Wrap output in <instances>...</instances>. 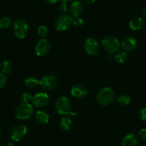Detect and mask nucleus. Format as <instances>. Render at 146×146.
Returning <instances> with one entry per match:
<instances>
[{
    "instance_id": "c756f323",
    "label": "nucleus",
    "mask_w": 146,
    "mask_h": 146,
    "mask_svg": "<svg viewBox=\"0 0 146 146\" xmlns=\"http://www.w3.org/2000/svg\"><path fill=\"white\" fill-rule=\"evenodd\" d=\"M138 136L142 140H146V128L140 129L138 132Z\"/></svg>"
},
{
    "instance_id": "c9c22d12",
    "label": "nucleus",
    "mask_w": 146,
    "mask_h": 146,
    "mask_svg": "<svg viewBox=\"0 0 146 146\" xmlns=\"http://www.w3.org/2000/svg\"><path fill=\"white\" fill-rule=\"evenodd\" d=\"M144 29H145V32H146V24H145V26H144Z\"/></svg>"
},
{
    "instance_id": "0eeeda50",
    "label": "nucleus",
    "mask_w": 146,
    "mask_h": 146,
    "mask_svg": "<svg viewBox=\"0 0 146 146\" xmlns=\"http://www.w3.org/2000/svg\"><path fill=\"white\" fill-rule=\"evenodd\" d=\"M27 128L24 125H17L9 131V137L14 141H20L26 136Z\"/></svg>"
},
{
    "instance_id": "6ab92c4d",
    "label": "nucleus",
    "mask_w": 146,
    "mask_h": 146,
    "mask_svg": "<svg viewBox=\"0 0 146 146\" xmlns=\"http://www.w3.org/2000/svg\"><path fill=\"white\" fill-rule=\"evenodd\" d=\"M0 70L5 75H9L12 72V65L7 60H4L0 63Z\"/></svg>"
},
{
    "instance_id": "f704fd0d",
    "label": "nucleus",
    "mask_w": 146,
    "mask_h": 146,
    "mask_svg": "<svg viewBox=\"0 0 146 146\" xmlns=\"http://www.w3.org/2000/svg\"><path fill=\"white\" fill-rule=\"evenodd\" d=\"M70 1H72V0H62V2H70Z\"/></svg>"
},
{
    "instance_id": "cd10ccee",
    "label": "nucleus",
    "mask_w": 146,
    "mask_h": 146,
    "mask_svg": "<svg viewBox=\"0 0 146 146\" xmlns=\"http://www.w3.org/2000/svg\"><path fill=\"white\" fill-rule=\"evenodd\" d=\"M139 117L142 121L146 123V108L140 110V113H139Z\"/></svg>"
},
{
    "instance_id": "f257e3e1",
    "label": "nucleus",
    "mask_w": 146,
    "mask_h": 146,
    "mask_svg": "<svg viewBox=\"0 0 146 146\" xmlns=\"http://www.w3.org/2000/svg\"><path fill=\"white\" fill-rule=\"evenodd\" d=\"M115 98V93L112 88L105 87L99 90L96 95V100L98 103L102 106L111 104Z\"/></svg>"
},
{
    "instance_id": "4468645a",
    "label": "nucleus",
    "mask_w": 146,
    "mask_h": 146,
    "mask_svg": "<svg viewBox=\"0 0 146 146\" xmlns=\"http://www.w3.org/2000/svg\"><path fill=\"white\" fill-rule=\"evenodd\" d=\"M70 12L74 17H79L83 12V5L79 1H74L70 5Z\"/></svg>"
},
{
    "instance_id": "9d476101",
    "label": "nucleus",
    "mask_w": 146,
    "mask_h": 146,
    "mask_svg": "<svg viewBox=\"0 0 146 146\" xmlns=\"http://www.w3.org/2000/svg\"><path fill=\"white\" fill-rule=\"evenodd\" d=\"M50 48H51V44L50 42L45 38L41 39L35 45V54L39 57H42L49 52Z\"/></svg>"
},
{
    "instance_id": "e433bc0d",
    "label": "nucleus",
    "mask_w": 146,
    "mask_h": 146,
    "mask_svg": "<svg viewBox=\"0 0 146 146\" xmlns=\"http://www.w3.org/2000/svg\"><path fill=\"white\" fill-rule=\"evenodd\" d=\"M0 134H1V129H0Z\"/></svg>"
},
{
    "instance_id": "6e6552de",
    "label": "nucleus",
    "mask_w": 146,
    "mask_h": 146,
    "mask_svg": "<svg viewBox=\"0 0 146 146\" xmlns=\"http://www.w3.org/2000/svg\"><path fill=\"white\" fill-rule=\"evenodd\" d=\"M57 79L54 75H46L40 80V86L44 90H52L57 86Z\"/></svg>"
},
{
    "instance_id": "2f4dec72",
    "label": "nucleus",
    "mask_w": 146,
    "mask_h": 146,
    "mask_svg": "<svg viewBox=\"0 0 146 146\" xmlns=\"http://www.w3.org/2000/svg\"><path fill=\"white\" fill-rule=\"evenodd\" d=\"M85 3L88 4V5H90V4L94 3L95 2V0H82Z\"/></svg>"
},
{
    "instance_id": "4be33fe9",
    "label": "nucleus",
    "mask_w": 146,
    "mask_h": 146,
    "mask_svg": "<svg viewBox=\"0 0 146 146\" xmlns=\"http://www.w3.org/2000/svg\"><path fill=\"white\" fill-rule=\"evenodd\" d=\"M130 101H131V99L127 95H120L117 98V102L121 106H127L130 103Z\"/></svg>"
},
{
    "instance_id": "dca6fc26",
    "label": "nucleus",
    "mask_w": 146,
    "mask_h": 146,
    "mask_svg": "<svg viewBox=\"0 0 146 146\" xmlns=\"http://www.w3.org/2000/svg\"><path fill=\"white\" fill-rule=\"evenodd\" d=\"M144 19L141 17H134L131 19L129 22V27L132 30H139L144 27Z\"/></svg>"
},
{
    "instance_id": "473e14b6",
    "label": "nucleus",
    "mask_w": 146,
    "mask_h": 146,
    "mask_svg": "<svg viewBox=\"0 0 146 146\" xmlns=\"http://www.w3.org/2000/svg\"><path fill=\"white\" fill-rule=\"evenodd\" d=\"M46 1L50 4H55L58 2V0H46Z\"/></svg>"
},
{
    "instance_id": "1a4fd4ad",
    "label": "nucleus",
    "mask_w": 146,
    "mask_h": 146,
    "mask_svg": "<svg viewBox=\"0 0 146 146\" xmlns=\"http://www.w3.org/2000/svg\"><path fill=\"white\" fill-rule=\"evenodd\" d=\"M100 50V45L98 42L92 37L86 39L84 42V50L90 55H96Z\"/></svg>"
},
{
    "instance_id": "7ed1b4c3",
    "label": "nucleus",
    "mask_w": 146,
    "mask_h": 146,
    "mask_svg": "<svg viewBox=\"0 0 146 146\" xmlns=\"http://www.w3.org/2000/svg\"><path fill=\"white\" fill-rule=\"evenodd\" d=\"M33 113V107L31 104L27 102H22L16 108L15 115L18 120H25L31 118Z\"/></svg>"
},
{
    "instance_id": "2eb2a0df",
    "label": "nucleus",
    "mask_w": 146,
    "mask_h": 146,
    "mask_svg": "<svg viewBox=\"0 0 146 146\" xmlns=\"http://www.w3.org/2000/svg\"><path fill=\"white\" fill-rule=\"evenodd\" d=\"M138 144L137 136L134 133H129L125 136L122 141V146H137Z\"/></svg>"
},
{
    "instance_id": "c85d7f7f",
    "label": "nucleus",
    "mask_w": 146,
    "mask_h": 146,
    "mask_svg": "<svg viewBox=\"0 0 146 146\" xmlns=\"http://www.w3.org/2000/svg\"><path fill=\"white\" fill-rule=\"evenodd\" d=\"M67 9H68V7H67V2H62V3L60 4V6H59V11H60L61 13H66L67 11Z\"/></svg>"
},
{
    "instance_id": "b1692460",
    "label": "nucleus",
    "mask_w": 146,
    "mask_h": 146,
    "mask_svg": "<svg viewBox=\"0 0 146 146\" xmlns=\"http://www.w3.org/2000/svg\"><path fill=\"white\" fill-rule=\"evenodd\" d=\"M48 33V29L47 27L44 25H40L37 28V34L42 39L45 38Z\"/></svg>"
},
{
    "instance_id": "a878e982",
    "label": "nucleus",
    "mask_w": 146,
    "mask_h": 146,
    "mask_svg": "<svg viewBox=\"0 0 146 146\" xmlns=\"http://www.w3.org/2000/svg\"><path fill=\"white\" fill-rule=\"evenodd\" d=\"M32 99H33V96L28 92H23L21 95V100L23 101V102L29 103V102L32 101Z\"/></svg>"
},
{
    "instance_id": "412c9836",
    "label": "nucleus",
    "mask_w": 146,
    "mask_h": 146,
    "mask_svg": "<svg viewBox=\"0 0 146 146\" xmlns=\"http://www.w3.org/2000/svg\"><path fill=\"white\" fill-rule=\"evenodd\" d=\"M127 53L124 51L119 52L115 56V60L119 64H124L127 62Z\"/></svg>"
},
{
    "instance_id": "9b49d317",
    "label": "nucleus",
    "mask_w": 146,
    "mask_h": 146,
    "mask_svg": "<svg viewBox=\"0 0 146 146\" xmlns=\"http://www.w3.org/2000/svg\"><path fill=\"white\" fill-rule=\"evenodd\" d=\"M32 102L34 106L36 108H44L48 105L50 102V97L46 92H39L33 97Z\"/></svg>"
},
{
    "instance_id": "a211bd4d",
    "label": "nucleus",
    "mask_w": 146,
    "mask_h": 146,
    "mask_svg": "<svg viewBox=\"0 0 146 146\" xmlns=\"http://www.w3.org/2000/svg\"><path fill=\"white\" fill-rule=\"evenodd\" d=\"M72 121L71 119L68 117H64L60 120V123H59V125L60 127L64 131H68L70 129L72 126Z\"/></svg>"
},
{
    "instance_id": "aec40b11",
    "label": "nucleus",
    "mask_w": 146,
    "mask_h": 146,
    "mask_svg": "<svg viewBox=\"0 0 146 146\" xmlns=\"http://www.w3.org/2000/svg\"><path fill=\"white\" fill-rule=\"evenodd\" d=\"M25 84L27 88L32 89V88H35L40 85V80L35 78L30 77V78H28L25 80Z\"/></svg>"
},
{
    "instance_id": "423d86ee",
    "label": "nucleus",
    "mask_w": 146,
    "mask_h": 146,
    "mask_svg": "<svg viewBox=\"0 0 146 146\" xmlns=\"http://www.w3.org/2000/svg\"><path fill=\"white\" fill-rule=\"evenodd\" d=\"M72 17L66 14L59 16L54 22V27L57 31L62 32L65 31L72 25Z\"/></svg>"
},
{
    "instance_id": "7c9ffc66",
    "label": "nucleus",
    "mask_w": 146,
    "mask_h": 146,
    "mask_svg": "<svg viewBox=\"0 0 146 146\" xmlns=\"http://www.w3.org/2000/svg\"><path fill=\"white\" fill-rule=\"evenodd\" d=\"M142 15H143V19L146 21V6L145 7L144 9H143V12H142Z\"/></svg>"
},
{
    "instance_id": "72a5a7b5",
    "label": "nucleus",
    "mask_w": 146,
    "mask_h": 146,
    "mask_svg": "<svg viewBox=\"0 0 146 146\" xmlns=\"http://www.w3.org/2000/svg\"><path fill=\"white\" fill-rule=\"evenodd\" d=\"M7 146H16V145H15L14 144V143H8L7 145Z\"/></svg>"
},
{
    "instance_id": "f03ea898",
    "label": "nucleus",
    "mask_w": 146,
    "mask_h": 146,
    "mask_svg": "<svg viewBox=\"0 0 146 146\" xmlns=\"http://www.w3.org/2000/svg\"><path fill=\"white\" fill-rule=\"evenodd\" d=\"M55 109L57 113L62 115H70L75 116L76 113L72 111V104L70 100L65 96H61L57 100L55 103Z\"/></svg>"
},
{
    "instance_id": "39448f33",
    "label": "nucleus",
    "mask_w": 146,
    "mask_h": 146,
    "mask_svg": "<svg viewBox=\"0 0 146 146\" xmlns=\"http://www.w3.org/2000/svg\"><path fill=\"white\" fill-rule=\"evenodd\" d=\"M28 25L25 20L22 19H17L14 22V33L16 37L22 40L26 36L28 32Z\"/></svg>"
},
{
    "instance_id": "5701e85b",
    "label": "nucleus",
    "mask_w": 146,
    "mask_h": 146,
    "mask_svg": "<svg viewBox=\"0 0 146 146\" xmlns=\"http://www.w3.org/2000/svg\"><path fill=\"white\" fill-rule=\"evenodd\" d=\"M12 19L9 17H4L0 19V28L1 29H7L12 25Z\"/></svg>"
},
{
    "instance_id": "20e7f679",
    "label": "nucleus",
    "mask_w": 146,
    "mask_h": 146,
    "mask_svg": "<svg viewBox=\"0 0 146 146\" xmlns=\"http://www.w3.org/2000/svg\"><path fill=\"white\" fill-rule=\"evenodd\" d=\"M101 42H102V47L110 54H113L117 52L120 47V43L119 40L115 36H111V35L105 36Z\"/></svg>"
},
{
    "instance_id": "bb28decb",
    "label": "nucleus",
    "mask_w": 146,
    "mask_h": 146,
    "mask_svg": "<svg viewBox=\"0 0 146 146\" xmlns=\"http://www.w3.org/2000/svg\"><path fill=\"white\" fill-rule=\"evenodd\" d=\"M7 82V78L6 75H5L2 72H0V89L5 88Z\"/></svg>"
},
{
    "instance_id": "ddd939ff",
    "label": "nucleus",
    "mask_w": 146,
    "mask_h": 146,
    "mask_svg": "<svg viewBox=\"0 0 146 146\" xmlns=\"http://www.w3.org/2000/svg\"><path fill=\"white\" fill-rule=\"evenodd\" d=\"M122 48L125 52H130L135 50L137 45V42L133 36H127L122 42Z\"/></svg>"
},
{
    "instance_id": "f3484780",
    "label": "nucleus",
    "mask_w": 146,
    "mask_h": 146,
    "mask_svg": "<svg viewBox=\"0 0 146 146\" xmlns=\"http://www.w3.org/2000/svg\"><path fill=\"white\" fill-rule=\"evenodd\" d=\"M35 118L39 124L45 125L49 122L50 117H49V115L47 113L40 110V111H37L35 113Z\"/></svg>"
},
{
    "instance_id": "f8f14e48",
    "label": "nucleus",
    "mask_w": 146,
    "mask_h": 146,
    "mask_svg": "<svg viewBox=\"0 0 146 146\" xmlns=\"http://www.w3.org/2000/svg\"><path fill=\"white\" fill-rule=\"evenodd\" d=\"M70 92H71L72 96H73L74 98L81 99V98H84L87 96L88 89L85 85H81V84H77L72 88Z\"/></svg>"
},
{
    "instance_id": "393cba45",
    "label": "nucleus",
    "mask_w": 146,
    "mask_h": 146,
    "mask_svg": "<svg viewBox=\"0 0 146 146\" xmlns=\"http://www.w3.org/2000/svg\"><path fill=\"white\" fill-rule=\"evenodd\" d=\"M83 19L82 18L79 17H74L72 18V25H73L75 27H80L83 25Z\"/></svg>"
},
{
    "instance_id": "4c0bfd02",
    "label": "nucleus",
    "mask_w": 146,
    "mask_h": 146,
    "mask_svg": "<svg viewBox=\"0 0 146 146\" xmlns=\"http://www.w3.org/2000/svg\"><path fill=\"white\" fill-rule=\"evenodd\" d=\"M0 146H2V145H1V144H0Z\"/></svg>"
}]
</instances>
